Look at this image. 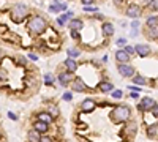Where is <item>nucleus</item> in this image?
Masks as SVG:
<instances>
[{"label":"nucleus","instance_id":"1","mask_svg":"<svg viewBox=\"0 0 158 142\" xmlns=\"http://www.w3.org/2000/svg\"><path fill=\"white\" fill-rule=\"evenodd\" d=\"M46 27H48V21H46L43 16H33L29 21V24H27L29 32L30 33H35V35L43 33V32L46 30Z\"/></svg>","mask_w":158,"mask_h":142},{"label":"nucleus","instance_id":"2","mask_svg":"<svg viewBox=\"0 0 158 142\" xmlns=\"http://www.w3.org/2000/svg\"><path fill=\"white\" fill-rule=\"evenodd\" d=\"M27 14H29V6H27L25 3H16L11 10V17H13V21H16V22L22 21Z\"/></svg>","mask_w":158,"mask_h":142},{"label":"nucleus","instance_id":"3","mask_svg":"<svg viewBox=\"0 0 158 142\" xmlns=\"http://www.w3.org/2000/svg\"><path fill=\"white\" fill-rule=\"evenodd\" d=\"M111 117H112V120L115 122H125L127 118L130 117V107L128 106H119V107H115L112 114H111Z\"/></svg>","mask_w":158,"mask_h":142},{"label":"nucleus","instance_id":"4","mask_svg":"<svg viewBox=\"0 0 158 142\" xmlns=\"http://www.w3.org/2000/svg\"><path fill=\"white\" fill-rule=\"evenodd\" d=\"M117 70L120 73V76H123V77H133L136 74V73H134V68L130 65V63H120Z\"/></svg>","mask_w":158,"mask_h":142},{"label":"nucleus","instance_id":"5","mask_svg":"<svg viewBox=\"0 0 158 142\" xmlns=\"http://www.w3.org/2000/svg\"><path fill=\"white\" fill-rule=\"evenodd\" d=\"M155 99H152V98H149V97H144L141 99V104H139V109L141 111H152V107L155 106Z\"/></svg>","mask_w":158,"mask_h":142},{"label":"nucleus","instance_id":"6","mask_svg":"<svg viewBox=\"0 0 158 142\" xmlns=\"http://www.w3.org/2000/svg\"><path fill=\"white\" fill-rule=\"evenodd\" d=\"M134 52H136L139 57H147V56H150L152 51L147 44H136L134 46Z\"/></svg>","mask_w":158,"mask_h":142},{"label":"nucleus","instance_id":"7","mask_svg":"<svg viewBox=\"0 0 158 142\" xmlns=\"http://www.w3.org/2000/svg\"><path fill=\"white\" fill-rule=\"evenodd\" d=\"M71 79H73V74H71V73H68V71H63V73H60V74H59V82L62 85H68L70 82H71Z\"/></svg>","mask_w":158,"mask_h":142},{"label":"nucleus","instance_id":"8","mask_svg":"<svg viewBox=\"0 0 158 142\" xmlns=\"http://www.w3.org/2000/svg\"><path fill=\"white\" fill-rule=\"evenodd\" d=\"M127 16L128 17H139L141 16V8L138 5H130L127 8Z\"/></svg>","mask_w":158,"mask_h":142},{"label":"nucleus","instance_id":"9","mask_svg":"<svg viewBox=\"0 0 158 142\" xmlns=\"http://www.w3.org/2000/svg\"><path fill=\"white\" fill-rule=\"evenodd\" d=\"M115 60H117L119 63H128L130 62V56L123 51V49H120V51L115 52Z\"/></svg>","mask_w":158,"mask_h":142},{"label":"nucleus","instance_id":"10","mask_svg":"<svg viewBox=\"0 0 158 142\" xmlns=\"http://www.w3.org/2000/svg\"><path fill=\"white\" fill-rule=\"evenodd\" d=\"M81 109H82L84 112L93 111V109H95V101H93V99H84L82 104H81Z\"/></svg>","mask_w":158,"mask_h":142},{"label":"nucleus","instance_id":"11","mask_svg":"<svg viewBox=\"0 0 158 142\" xmlns=\"http://www.w3.org/2000/svg\"><path fill=\"white\" fill-rule=\"evenodd\" d=\"M65 66H67L68 73H71V74L78 70V63H76L74 58H67V60H65Z\"/></svg>","mask_w":158,"mask_h":142},{"label":"nucleus","instance_id":"12","mask_svg":"<svg viewBox=\"0 0 158 142\" xmlns=\"http://www.w3.org/2000/svg\"><path fill=\"white\" fill-rule=\"evenodd\" d=\"M101 30H103V33H104L106 36L114 35V25L111 24V22H104V24L101 25Z\"/></svg>","mask_w":158,"mask_h":142},{"label":"nucleus","instance_id":"13","mask_svg":"<svg viewBox=\"0 0 158 142\" xmlns=\"http://www.w3.org/2000/svg\"><path fill=\"white\" fill-rule=\"evenodd\" d=\"M73 90L78 92V93H81V92L87 90V87L84 85V82H82L81 79H76V81H74V84H73Z\"/></svg>","mask_w":158,"mask_h":142},{"label":"nucleus","instance_id":"14","mask_svg":"<svg viewBox=\"0 0 158 142\" xmlns=\"http://www.w3.org/2000/svg\"><path fill=\"white\" fill-rule=\"evenodd\" d=\"M48 128H49V125L48 123H44V122H36L35 123V131H38V133H46L48 131Z\"/></svg>","mask_w":158,"mask_h":142},{"label":"nucleus","instance_id":"15","mask_svg":"<svg viewBox=\"0 0 158 142\" xmlns=\"http://www.w3.org/2000/svg\"><path fill=\"white\" fill-rule=\"evenodd\" d=\"M38 120L40 122H44V123H48V125H49V123L52 122V117H51L48 112H40L38 114Z\"/></svg>","mask_w":158,"mask_h":142},{"label":"nucleus","instance_id":"16","mask_svg":"<svg viewBox=\"0 0 158 142\" xmlns=\"http://www.w3.org/2000/svg\"><path fill=\"white\" fill-rule=\"evenodd\" d=\"M27 137H29V142H38L41 136H40V133H38V131L32 130L29 134H27Z\"/></svg>","mask_w":158,"mask_h":142},{"label":"nucleus","instance_id":"17","mask_svg":"<svg viewBox=\"0 0 158 142\" xmlns=\"http://www.w3.org/2000/svg\"><path fill=\"white\" fill-rule=\"evenodd\" d=\"M82 21L81 19H73L71 22H70V27H71V30H81L82 29Z\"/></svg>","mask_w":158,"mask_h":142},{"label":"nucleus","instance_id":"18","mask_svg":"<svg viewBox=\"0 0 158 142\" xmlns=\"http://www.w3.org/2000/svg\"><path fill=\"white\" fill-rule=\"evenodd\" d=\"M98 89L101 92H112L114 90V84H111V82H101Z\"/></svg>","mask_w":158,"mask_h":142},{"label":"nucleus","instance_id":"19","mask_svg":"<svg viewBox=\"0 0 158 142\" xmlns=\"http://www.w3.org/2000/svg\"><path fill=\"white\" fill-rule=\"evenodd\" d=\"M133 81H134V84H138V85H146L147 84V79L144 76H139V74H134L133 76Z\"/></svg>","mask_w":158,"mask_h":142},{"label":"nucleus","instance_id":"20","mask_svg":"<svg viewBox=\"0 0 158 142\" xmlns=\"http://www.w3.org/2000/svg\"><path fill=\"white\" fill-rule=\"evenodd\" d=\"M68 56H70V58H76V57L81 56V51L76 49V48H70L68 49Z\"/></svg>","mask_w":158,"mask_h":142},{"label":"nucleus","instance_id":"21","mask_svg":"<svg viewBox=\"0 0 158 142\" xmlns=\"http://www.w3.org/2000/svg\"><path fill=\"white\" fill-rule=\"evenodd\" d=\"M55 21H57V25H60V27H65V25H67V21H68V14L59 16Z\"/></svg>","mask_w":158,"mask_h":142},{"label":"nucleus","instance_id":"22","mask_svg":"<svg viewBox=\"0 0 158 142\" xmlns=\"http://www.w3.org/2000/svg\"><path fill=\"white\" fill-rule=\"evenodd\" d=\"M157 16L155 14H153V16H149L147 17V27H149V29H150V27H157Z\"/></svg>","mask_w":158,"mask_h":142},{"label":"nucleus","instance_id":"23","mask_svg":"<svg viewBox=\"0 0 158 142\" xmlns=\"http://www.w3.org/2000/svg\"><path fill=\"white\" fill-rule=\"evenodd\" d=\"M48 114L54 118V117H59V114H60V112H59L57 106H51V107H49V111H48Z\"/></svg>","mask_w":158,"mask_h":142},{"label":"nucleus","instance_id":"24","mask_svg":"<svg viewBox=\"0 0 158 142\" xmlns=\"http://www.w3.org/2000/svg\"><path fill=\"white\" fill-rule=\"evenodd\" d=\"M157 33H158V29H157V27H150V30H149V38L157 40Z\"/></svg>","mask_w":158,"mask_h":142},{"label":"nucleus","instance_id":"25","mask_svg":"<svg viewBox=\"0 0 158 142\" xmlns=\"http://www.w3.org/2000/svg\"><path fill=\"white\" fill-rule=\"evenodd\" d=\"M157 131H158V128H157V125H153V126H150V128H149L147 134H149V136H150V137H155V136H157Z\"/></svg>","mask_w":158,"mask_h":142},{"label":"nucleus","instance_id":"26","mask_svg":"<svg viewBox=\"0 0 158 142\" xmlns=\"http://www.w3.org/2000/svg\"><path fill=\"white\" fill-rule=\"evenodd\" d=\"M44 84H46V85L54 84V76H52V74H46V76H44Z\"/></svg>","mask_w":158,"mask_h":142},{"label":"nucleus","instance_id":"27","mask_svg":"<svg viewBox=\"0 0 158 142\" xmlns=\"http://www.w3.org/2000/svg\"><path fill=\"white\" fill-rule=\"evenodd\" d=\"M82 10H84L86 13H96V11H98V8H96V6H90V5H86L84 8H82Z\"/></svg>","mask_w":158,"mask_h":142},{"label":"nucleus","instance_id":"28","mask_svg":"<svg viewBox=\"0 0 158 142\" xmlns=\"http://www.w3.org/2000/svg\"><path fill=\"white\" fill-rule=\"evenodd\" d=\"M122 95H123V92H122V90H112V98L120 99V98H122Z\"/></svg>","mask_w":158,"mask_h":142},{"label":"nucleus","instance_id":"29","mask_svg":"<svg viewBox=\"0 0 158 142\" xmlns=\"http://www.w3.org/2000/svg\"><path fill=\"white\" fill-rule=\"evenodd\" d=\"M123 51H125V52H127V54H128V56H131V54H134V48H131V46H127V48H125V49H123Z\"/></svg>","mask_w":158,"mask_h":142},{"label":"nucleus","instance_id":"30","mask_svg":"<svg viewBox=\"0 0 158 142\" xmlns=\"http://www.w3.org/2000/svg\"><path fill=\"white\" fill-rule=\"evenodd\" d=\"M71 98H73L71 93H63V99H65V101H71Z\"/></svg>","mask_w":158,"mask_h":142},{"label":"nucleus","instance_id":"31","mask_svg":"<svg viewBox=\"0 0 158 142\" xmlns=\"http://www.w3.org/2000/svg\"><path fill=\"white\" fill-rule=\"evenodd\" d=\"M38 142H52V141H51V137L43 136V137H40V141H38Z\"/></svg>","mask_w":158,"mask_h":142},{"label":"nucleus","instance_id":"32","mask_svg":"<svg viewBox=\"0 0 158 142\" xmlns=\"http://www.w3.org/2000/svg\"><path fill=\"white\" fill-rule=\"evenodd\" d=\"M71 36L74 40H78L79 38V33H78V30H71Z\"/></svg>","mask_w":158,"mask_h":142},{"label":"nucleus","instance_id":"33","mask_svg":"<svg viewBox=\"0 0 158 142\" xmlns=\"http://www.w3.org/2000/svg\"><path fill=\"white\" fill-rule=\"evenodd\" d=\"M130 97L134 98V99H138L139 98V93H138V92H131V95H130Z\"/></svg>","mask_w":158,"mask_h":142},{"label":"nucleus","instance_id":"34","mask_svg":"<svg viewBox=\"0 0 158 142\" xmlns=\"http://www.w3.org/2000/svg\"><path fill=\"white\" fill-rule=\"evenodd\" d=\"M8 117L13 118V120H17V115H16V114H13V112H8Z\"/></svg>","mask_w":158,"mask_h":142},{"label":"nucleus","instance_id":"35","mask_svg":"<svg viewBox=\"0 0 158 142\" xmlns=\"http://www.w3.org/2000/svg\"><path fill=\"white\" fill-rule=\"evenodd\" d=\"M150 10H153V11H157V0H153V3L150 5Z\"/></svg>","mask_w":158,"mask_h":142},{"label":"nucleus","instance_id":"36","mask_svg":"<svg viewBox=\"0 0 158 142\" xmlns=\"http://www.w3.org/2000/svg\"><path fill=\"white\" fill-rule=\"evenodd\" d=\"M29 58L30 60H38V57H36L35 54H29Z\"/></svg>","mask_w":158,"mask_h":142},{"label":"nucleus","instance_id":"37","mask_svg":"<svg viewBox=\"0 0 158 142\" xmlns=\"http://www.w3.org/2000/svg\"><path fill=\"white\" fill-rule=\"evenodd\" d=\"M131 25H133V29H134V30H136V29H138V27H139V22H138V21H134V22H133V24H131Z\"/></svg>","mask_w":158,"mask_h":142},{"label":"nucleus","instance_id":"38","mask_svg":"<svg viewBox=\"0 0 158 142\" xmlns=\"http://www.w3.org/2000/svg\"><path fill=\"white\" fill-rule=\"evenodd\" d=\"M130 89H131L133 92H138V93H139V92H141V89H139V87H130Z\"/></svg>","mask_w":158,"mask_h":142},{"label":"nucleus","instance_id":"39","mask_svg":"<svg viewBox=\"0 0 158 142\" xmlns=\"http://www.w3.org/2000/svg\"><path fill=\"white\" fill-rule=\"evenodd\" d=\"M92 2H93V0H82V3H84V5H90Z\"/></svg>","mask_w":158,"mask_h":142},{"label":"nucleus","instance_id":"40","mask_svg":"<svg viewBox=\"0 0 158 142\" xmlns=\"http://www.w3.org/2000/svg\"><path fill=\"white\" fill-rule=\"evenodd\" d=\"M125 43H127V41H125L123 38H120V40H117V44H125Z\"/></svg>","mask_w":158,"mask_h":142}]
</instances>
